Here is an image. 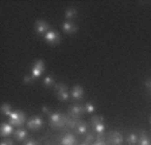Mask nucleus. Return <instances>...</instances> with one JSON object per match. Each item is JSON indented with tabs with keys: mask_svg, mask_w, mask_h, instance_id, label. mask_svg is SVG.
<instances>
[{
	"mask_svg": "<svg viewBox=\"0 0 151 145\" xmlns=\"http://www.w3.org/2000/svg\"><path fill=\"white\" fill-rule=\"evenodd\" d=\"M70 95H72V98L74 101H81L82 98H84V89L78 85L74 86L72 89V92H70Z\"/></svg>",
	"mask_w": 151,
	"mask_h": 145,
	"instance_id": "9b49d317",
	"label": "nucleus"
},
{
	"mask_svg": "<svg viewBox=\"0 0 151 145\" xmlns=\"http://www.w3.org/2000/svg\"><path fill=\"white\" fill-rule=\"evenodd\" d=\"M42 112H43V113H46V114H49V116L53 113V112H50V109H49L47 106H43V107H42Z\"/></svg>",
	"mask_w": 151,
	"mask_h": 145,
	"instance_id": "cd10ccee",
	"label": "nucleus"
},
{
	"mask_svg": "<svg viewBox=\"0 0 151 145\" xmlns=\"http://www.w3.org/2000/svg\"><path fill=\"white\" fill-rule=\"evenodd\" d=\"M14 139L16 140V141H19V142H22V141H24L26 139H27V130L26 129H16L15 132H14Z\"/></svg>",
	"mask_w": 151,
	"mask_h": 145,
	"instance_id": "2eb2a0df",
	"label": "nucleus"
},
{
	"mask_svg": "<svg viewBox=\"0 0 151 145\" xmlns=\"http://www.w3.org/2000/svg\"><path fill=\"white\" fill-rule=\"evenodd\" d=\"M81 145H89V144H86V142H84V144H81Z\"/></svg>",
	"mask_w": 151,
	"mask_h": 145,
	"instance_id": "c756f323",
	"label": "nucleus"
},
{
	"mask_svg": "<svg viewBox=\"0 0 151 145\" xmlns=\"http://www.w3.org/2000/svg\"><path fill=\"white\" fill-rule=\"evenodd\" d=\"M150 124H151V118H150Z\"/></svg>",
	"mask_w": 151,
	"mask_h": 145,
	"instance_id": "7c9ffc66",
	"label": "nucleus"
},
{
	"mask_svg": "<svg viewBox=\"0 0 151 145\" xmlns=\"http://www.w3.org/2000/svg\"><path fill=\"white\" fill-rule=\"evenodd\" d=\"M34 28H35V31H37V34L45 36L47 32L50 31V24L47 22H45V20H37L34 24Z\"/></svg>",
	"mask_w": 151,
	"mask_h": 145,
	"instance_id": "6e6552de",
	"label": "nucleus"
},
{
	"mask_svg": "<svg viewBox=\"0 0 151 145\" xmlns=\"http://www.w3.org/2000/svg\"><path fill=\"white\" fill-rule=\"evenodd\" d=\"M8 117H9L8 122L12 126L20 128L23 124H26V114H24V112H22V110H14Z\"/></svg>",
	"mask_w": 151,
	"mask_h": 145,
	"instance_id": "f03ea898",
	"label": "nucleus"
},
{
	"mask_svg": "<svg viewBox=\"0 0 151 145\" xmlns=\"http://www.w3.org/2000/svg\"><path fill=\"white\" fill-rule=\"evenodd\" d=\"M77 15H78V11L76 10V8H73V7H69V8L65 11L66 19H74V18H77Z\"/></svg>",
	"mask_w": 151,
	"mask_h": 145,
	"instance_id": "6ab92c4d",
	"label": "nucleus"
},
{
	"mask_svg": "<svg viewBox=\"0 0 151 145\" xmlns=\"http://www.w3.org/2000/svg\"><path fill=\"white\" fill-rule=\"evenodd\" d=\"M85 113H89V114H93L94 112H96V106H94L92 102H86L85 104Z\"/></svg>",
	"mask_w": 151,
	"mask_h": 145,
	"instance_id": "4be33fe9",
	"label": "nucleus"
},
{
	"mask_svg": "<svg viewBox=\"0 0 151 145\" xmlns=\"http://www.w3.org/2000/svg\"><path fill=\"white\" fill-rule=\"evenodd\" d=\"M23 82L27 83V85H30V83L34 82V78H32L31 75H26V77H24V79H23Z\"/></svg>",
	"mask_w": 151,
	"mask_h": 145,
	"instance_id": "393cba45",
	"label": "nucleus"
},
{
	"mask_svg": "<svg viewBox=\"0 0 151 145\" xmlns=\"http://www.w3.org/2000/svg\"><path fill=\"white\" fill-rule=\"evenodd\" d=\"M68 122H69V117L60 112H53L49 116V124L51 125V128H62L68 125Z\"/></svg>",
	"mask_w": 151,
	"mask_h": 145,
	"instance_id": "f257e3e1",
	"label": "nucleus"
},
{
	"mask_svg": "<svg viewBox=\"0 0 151 145\" xmlns=\"http://www.w3.org/2000/svg\"><path fill=\"white\" fill-rule=\"evenodd\" d=\"M62 30L66 32V34H74V32H77L78 27H77L76 23L70 22V20H66V22L62 24Z\"/></svg>",
	"mask_w": 151,
	"mask_h": 145,
	"instance_id": "f8f14e48",
	"label": "nucleus"
},
{
	"mask_svg": "<svg viewBox=\"0 0 151 145\" xmlns=\"http://www.w3.org/2000/svg\"><path fill=\"white\" fill-rule=\"evenodd\" d=\"M85 142L89 145H92L94 142V134H92V133H88L86 134V137H85Z\"/></svg>",
	"mask_w": 151,
	"mask_h": 145,
	"instance_id": "b1692460",
	"label": "nucleus"
},
{
	"mask_svg": "<svg viewBox=\"0 0 151 145\" xmlns=\"http://www.w3.org/2000/svg\"><path fill=\"white\" fill-rule=\"evenodd\" d=\"M45 69H46V66H45L43 60H42V59L35 60V63L32 65V67H31V77L34 79L39 78V77H41L42 74L45 72Z\"/></svg>",
	"mask_w": 151,
	"mask_h": 145,
	"instance_id": "39448f33",
	"label": "nucleus"
},
{
	"mask_svg": "<svg viewBox=\"0 0 151 145\" xmlns=\"http://www.w3.org/2000/svg\"><path fill=\"white\" fill-rule=\"evenodd\" d=\"M0 145H15V144H14V141H12V140H8V139H6V140H4V141H1V144H0Z\"/></svg>",
	"mask_w": 151,
	"mask_h": 145,
	"instance_id": "bb28decb",
	"label": "nucleus"
},
{
	"mask_svg": "<svg viewBox=\"0 0 151 145\" xmlns=\"http://www.w3.org/2000/svg\"><path fill=\"white\" fill-rule=\"evenodd\" d=\"M76 142H77V140H76L74 134H72V133H66L61 139V145H76Z\"/></svg>",
	"mask_w": 151,
	"mask_h": 145,
	"instance_id": "4468645a",
	"label": "nucleus"
},
{
	"mask_svg": "<svg viewBox=\"0 0 151 145\" xmlns=\"http://www.w3.org/2000/svg\"><path fill=\"white\" fill-rule=\"evenodd\" d=\"M138 140H139V137L136 133H128L126 141L128 145H138Z\"/></svg>",
	"mask_w": 151,
	"mask_h": 145,
	"instance_id": "f3484780",
	"label": "nucleus"
},
{
	"mask_svg": "<svg viewBox=\"0 0 151 145\" xmlns=\"http://www.w3.org/2000/svg\"><path fill=\"white\" fill-rule=\"evenodd\" d=\"M150 90H151V89H150Z\"/></svg>",
	"mask_w": 151,
	"mask_h": 145,
	"instance_id": "2f4dec72",
	"label": "nucleus"
},
{
	"mask_svg": "<svg viewBox=\"0 0 151 145\" xmlns=\"http://www.w3.org/2000/svg\"><path fill=\"white\" fill-rule=\"evenodd\" d=\"M92 128H93L96 134H104L105 132V124H104V118L100 116H93L91 120Z\"/></svg>",
	"mask_w": 151,
	"mask_h": 145,
	"instance_id": "7ed1b4c3",
	"label": "nucleus"
},
{
	"mask_svg": "<svg viewBox=\"0 0 151 145\" xmlns=\"http://www.w3.org/2000/svg\"><path fill=\"white\" fill-rule=\"evenodd\" d=\"M54 89H55L57 98H58L60 101H68V100H69L70 94H69V89H68L66 85H63V83H58Z\"/></svg>",
	"mask_w": 151,
	"mask_h": 145,
	"instance_id": "20e7f679",
	"label": "nucleus"
},
{
	"mask_svg": "<svg viewBox=\"0 0 151 145\" xmlns=\"http://www.w3.org/2000/svg\"><path fill=\"white\" fill-rule=\"evenodd\" d=\"M146 86H147L148 89H151V79H147V81H146Z\"/></svg>",
	"mask_w": 151,
	"mask_h": 145,
	"instance_id": "c85d7f7f",
	"label": "nucleus"
},
{
	"mask_svg": "<svg viewBox=\"0 0 151 145\" xmlns=\"http://www.w3.org/2000/svg\"><path fill=\"white\" fill-rule=\"evenodd\" d=\"M107 140H108V142H109L111 145H122L123 144V134L120 132L113 130V132L108 133Z\"/></svg>",
	"mask_w": 151,
	"mask_h": 145,
	"instance_id": "1a4fd4ad",
	"label": "nucleus"
},
{
	"mask_svg": "<svg viewBox=\"0 0 151 145\" xmlns=\"http://www.w3.org/2000/svg\"><path fill=\"white\" fill-rule=\"evenodd\" d=\"M76 130H77V134H86L88 133V124L84 122V121H78V124L76 126Z\"/></svg>",
	"mask_w": 151,
	"mask_h": 145,
	"instance_id": "dca6fc26",
	"label": "nucleus"
},
{
	"mask_svg": "<svg viewBox=\"0 0 151 145\" xmlns=\"http://www.w3.org/2000/svg\"><path fill=\"white\" fill-rule=\"evenodd\" d=\"M23 145H39V142L35 141V140H32V139H30V140H27Z\"/></svg>",
	"mask_w": 151,
	"mask_h": 145,
	"instance_id": "a878e982",
	"label": "nucleus"
},
{
	"mask_svg": "<svg viewBox=\"0 0 151 145\" xmlns=\"http://www.w3.org/2000/svg\"><path fill=\"white\" fill-rule=\"evenodd\" d=\"M43 38H45V41H46V43L50 44V46H57V44H60V42H61L60 32L54 31V30H50Z\"/></svg>",
	"mask_w": 151,
	"mask_h": 145,
	"instance_id": "423d86ee",
	"label": "nucleus"
},
{
	"mask_svg": "<svg viewBox=\"0 0 151 145\" xmlns=\"http://www.w3.org/2000/svg\"><path fill=\"white\" fill-rule=\"evenodd\" d=\"M92 145H107V141L104 140V136L103 134H99L97 141H94Z\"/></svg>",
	"mask_w": 151,
	"mask_h": 145,
	"instance_id": "5701e85b",
	"label": "nucleus"
},
{
	"mask_svg": "<svg viewBox=\"0 0 151 145\" xmlns=\"http://www.w3.org/2000/svg\"><path fill=\"white\" fill-rule=\"evenodd\" d=\"M138 145H151V139L148 137L147 134H145V133H142V134L139 136Z\"/></svg>",
	"mask_w": 151,
	"mask_h": 145,
	"instance_id": "aec40b11",
	"label": "nucleus"
},
{
	"mask_svg": "<svg viewBox=\"0 0 151 145\" xmlns=\"http://www.w3.org/2000/svg\"><path fill=\"white\" fill-rule=\"evenodd\" d=\"M0 110H1V113H3L4 116H9V114L14 112L12 109H11V105L9 104H3L1 107H0Z\"/></svg>",
	"mask_w": 151,
	"mask_h": 145,
	"instance_id": "412c9836",
	"label": "nucleus"
},
{
	"mask_svg": "<svg viewBox=\"0 0 151 145\" xmlns=\"http://www.w3.org/2000/svg\"><path fill=\"white\" fill-rule=\"evenodd\" d=\"M0 134L3 136V137H8L9 134H14L12 125L9 122H3L1 126H0Z\"/></svg>",
	"mask_w": 151,
	"mask_h": 145,
	"instance_id": "ddd939ff",
	"label": "nucleus"
},
{
	"mask_svg": "<svg viewBox=\"0 0 151 145\" xmlns=\"http://www.w3.org/2000/svg\"><path fill=\"white\" fill-rule=\"evenodd\" d=\"M26 125H27V128L30 130H39L43 126V120H42V117H39V116H34V117H31L30 120L26 122Z\"/></svg>",
	"mask_w": 151,
	"mask_h": 145,
	"instance_id": "0eeeda50",
	"label": "nucleus"
},
{
	"mask_svg": "<svg viewBox=\"0 0 151 145\" xmlns=\"http://www.w3.org/2000/svg\"><path fill=\"white\" fill-rule=\"evenodd\" d=\"M43 86L45 87H47V89H50V87H55V79L53 78L51 75H47V77H45V79H43Z\"/></svg>",
	"mask_w": 151,
	"mask_h": 145,
	"instance_id": "a211bd4d",
	"label": "nucleus"
},
{
	"mask_svg": "<svg viewBox=\"0 0 151 145\" xmlns=\"http://www.w3.org/2000/svg\"><path fill=\"white\" fill-rule=\"evenodd\" d=\"M84 113H85V107L82 106V105H80V104L72 105V106H70V109H69V116L72 117V118H74V120L80 118V117H81Z\"/></svg>",
	"mask_w": 151,
	"mask_h": 145,
	"instance_id": "9d476101",
	"label": "nucleus"
}]
</instances>
